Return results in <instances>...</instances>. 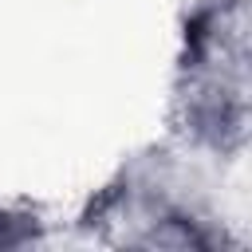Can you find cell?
<instances>
[{
	"label": "cell",
	"mask_w": 252,
	"mask_h": 252,
	"mask_svg": "<svg viewBox=\"0 0 252 252\" xmlns=\"http://www.w3.org/2000/svg\"><path fill=\"white\" fill-rule=\"evenodd\" d=\"M209 158L181 142L146 146L91 193L79 213V228L122 248H173V252H217L240 244L228 217L217 205L209 181Z\"/></svg>",
	"instance_id": "cell-1"
},
{
	"label": "cell",
	"mask_w": 252,
	"mask_h": 252,
	"mask_svg": "<svg viewBox=\"0 0 252 252\" xmlns=\"http://www.w3.org/2000/svg\"><path fill=\"white\" fill-rule=\"evenodd\" d=\"M252 130V12L248 0H189L169 71V138L224 165Z\"/></svg>",
	"instance_id": "cell-2"
},
{
	"label": "cell",
	"mask_w": 252,
	"mask_h": 252,
	"mask_svg": "<svg viewBox=\"0 0 252 252\" xmlns=\"http://www.w3.org/2000/svg\"><path fill=\"white\" fill-rule=\"evenodd\" d=\"M43 236H47V220L39 217V209L0 197V252L43 244Z\"/></svg>",
	"instance_id": "cell-3"
}]
</instances>
